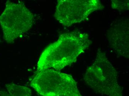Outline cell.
<instances>
[{"label": "cell", "mask_w": 129, "mask_h": 96, "mask_svg": "<svg viewBox=\"0 0 129 96\" xmlns=\"http://www.w3.org/2000/svg\"><path fill=\"white\" fill-rule=\"evenodd\" d=\"M91 43L88 34L81 31L61 34L42 52L38 63V71L50 68L60 71L76 62Z\"/></svg>", "instance_id": "obj_1"}, {"label": "cell", "mask_w": 129, "mask_h": 96, "mask_svg": "<svg viewBox=\"0 0 129 96\" xmlns=\"http://www.w3.org/2000/svg\"><path fill=\"white\" fill-rule=\"evenodd\" d=\"M117 72L105 53L98 50L95 61L86 69L84 82L95 92L108 96H123L117 80Z\"/></svg>", "instance_id": "obj_2"}, {"label": "cell", "mask_w": 129, "mask_h": 96, "mask_svg": "<svg viewBox=\"0 0 129 96\" xmlns=\"http://www.w3.org/2000/svg\"><path fill=\"white\" fill-rule=\"evenodd\" d=\"M30 85L42 96H83L71 75L53 69L38 72Z\"/></svg>", "instance_id": "obj_3"}, {"label": "cell", "mask_w": 129, "mask_h": 96, "mask_svg": "<svg viewBox=\"0 0 129 96\" xmlns=\"http://www.w3.org/2000/svg\"><path fill=\"white\" fill-rule=\"evenodd\" d=\"M34 16L24 3L7 1L0 15V24L5 40L12 43L29 30L34 23Z\"/></svg>", "instance_id": "obj_4"}, {"label": "cell", "mask_w": 129, "mask_h": 96, "mask_svg": "<svg viewBox=\"0 0 129 96\" xmlns=\"http://www.w3.org/2000/svg\"><path fill=\"white\" fill-rule=\"evenodd\" d=\"M104 8L99 0H59L54 17L63 25L70 27L86 20L91 13Z\"/></svg>", "instance_id": "obj_5"}, {"label": "cell", "mask_w": 129, "mask_h": 96, "mask_svg": "<svg viewBox=\"0 0 129 96\" xmlns=\"http://www.w3.org/2000/svg\"><path fill=\"white\" fill-rule=\"evenodd\" d=\"M129 20L121 19L115 21L108 31L110 46L118 55L128 58Z\"/></svg>", "instance_id": "obj_6"}, {"label": "cell", "mask_w": 129, "mask_h": 96, "mask_svg": "<svg viewBox=\"0 0 129 96\" xmlns=\"http://www.w3.org/2000/svg\"><path fill=\"white\" fill-rule=\"evenodd\" d=\"M7 92L13 96H32V91L29 88L14 83L6 84Z\"/></svg>", "instance_id": "obj_7"}, {"label": "cell", "mask_w": 129, "mask_h": 96, "mask_svg": "<svg viewBox=\"0 0 129 96\" xmlns=\"http://www.w3.org/2000/svg\"><path fill=\"white\" fill-rule=\"evenodd\" d=\"M111 6L112 8L119 11L129 10V1H112Z\"/></svg>", "instance_id": "obj_8"}, {"label": "cell", "mask_w": 129, "mask_h": 96, "mask_svg": "<svg viewBox=\"0 0 129 96\" xmlns=\"http://www.w3.org/2000/svg\"><path fill=\"white\" fill-rule=\"evenodd\" d=\"M0 96H13L10 95L7 91L0 90Z\"/></svg>", "instance_id": "obj_9"}, {"label": "cell", "mask_w": 129, "mask_h": 96, "mask_svg": "<svg viewBox=\"0 0 129 96\" xmlns=\"http://www.w3.org/2000/svg\"><path fill=\"white\" fill-rule=\"evenodd\" d=\"M1 42V38H0V42Z\"/></svg>", "instance_id": "obj_10"}]
</instances>
